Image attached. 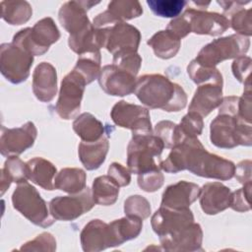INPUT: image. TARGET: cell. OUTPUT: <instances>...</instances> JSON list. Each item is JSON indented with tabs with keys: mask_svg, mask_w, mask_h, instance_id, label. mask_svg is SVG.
I'll use <instances>...</instances> for the list:
<instances>
[{
	"mask_svg": "<svg viewBox=\"0 0 252 252\" xmlns=\"http://www.w3.org/2000/svg\"><path fill=\"white\" fill-rule=\"evenodd\" d=\"M87 174L77 167L62 168L54 178V187L70 194H77L86 188Z\"/></svg>",
	"mask_w": 252,
	"mask_h": 252,
	"instance_id": "f546056e",
	"label": "cell"
},
{
	"mask_svg": "<svg viewBox=\"0 0 252 252\" xmlns=\"http://www.w3.org/2000/svg\"><path fill=\"white\" fill-rule=\"evenodd\" d=\"M155 133L167 149H172L184 140L178 129V125L168 120L159 121L155 127Z\"/></svg>",
	"mask_w": 252,
	"mask_h": 252,
	"instance_id": "f35d334b",
	"label": "cell"
},
{
	"mask_svg": "<svg viewBox=\"0 0 252 252\" xmlns=\"http://www.w3.org/2000/svg\"><path fill=\"white\" fill-rule=\"evenodd\" d=\"M141 33L137 28L126 23L106 27L104 47L114 56L135 53L138 50Z\"/></svg>",
	"mask_w": 252,
	"mask_h": 252,
	"instance_id": "5bb4252c",
	"label": "cell"
},
{
	"mask_svg": "<svg viewBox=\"0 0 252 252\" xmlns=\"http://www.w3.org/2000/svg\"><path fill=\"white\" fill-rule=\"evenodd\" d=\"M99 2L94 1H68L59 9L58 19L61 26L69 32L74 34L92 23L90 22L87 12Z\"/></svg>",
	"mask_w": 252,
	"mask_h": 252,
	"instance_id": "d6986e66",
	"label": "cell"
},
{
	"mask_svg": "<svg viewBox=\"0 0 252 252\" xmlns=\"http://www.w3.org/2000/svg\"><path fill=\"white\" fill-rule=\"evenodd\" d=\"M111 247L136 238L143 227V220L136 216H126L108 223Z\"/></svg>",
	"mask_w": 252,
	"mask_h": 252,
	"instance_id": "484cf974",
	"label": "cell"
},
{
	"mask_svg": "<svg viewBox=\"0 0 252 252\" xmlns=\"http://www.w3.org/2000/svg\"><path fill=\"white\" fill-rule=\"evenodd\" d=\"M163 149V142L153 133L133 135L127 147V165L130 172L141 174L160 169L155 158H158Z\"/></svg>",
	"mask_w": 252,
	"mask_h": 252,
	"instance_id": "3957f363",
	"label": "cell"
},
{
	"mask_svg": "<svg viewBox=\"0 0 252 252\" xmlns=\"http://www.w3.org/2000/svg\"><path fill=\"white\" fill-rule=\"evenodd\" d=\"M74 70L85 79L87 85L92 83L100 73V52L94 51L79 55Z\"/></svg>",
	"mask_w": 252,
	"mask_h": 252,
	"instance_id": "d590c367",
	"label": "cell"
},
{
	"mask_svg": "<svg viewBox=\"0 0 252 252\" xmlns=\"http://www.w3.org/2000/svg\"><path fill=\"white\" fill-rule=\"evenodd\" d=\"M222 100V86L215 84L200 85L191 100L189 111H194L202 117L207 116L219 107Z\"/></svg>",
	"mask_w": 252,
	"mask_h": 252,
	"instance_id": "cb8c5ba5",
	"label": "cell"
},
{
	"mask_svg": "<svg viewBox=\"0 0 252 252\" xmlns=\"http://www.w3.org/2000/svg\"><path fill=\"white\" fill-rule=\"evenodd\" d=\"M36 136V127L31 121L17 128H5L2 126L0 138L1 155L4 157L21 155L33 146Z\"/></svg>",
	"mask_w": 252,
	"mask_h": 252,
	"instance_id": "4fadbf2b",
	"label": "cell"
},
{
	"mask_svg": "<svg viewBox=\"0 0 252 252\" xmlns=\"http://www.w3.org/2000/svg\"><path fill=\"white\" fill-rule=\"evenodd\" d=\"M250 46L249 37L240 34L214 39L205 45L198 53L195 60L206 67L216 68L223 60L237 58L244 55Z\"/></svg>",
	"mask_w": 252,
	"mask_h": 252,
	"instance_id": "52a82bcc",
	"label": "cell"
},
{
	"mask_svg": "<svg viewBox=\"0 0 252 252\" xmlns=\"http://www.w3.org/2000/svg\"><path fill=\"white\" fill-rule=\"evenodd\" d=\"M119 188L120 186L108 174L96 177L92 187L94 203L102 206L113 205L118 198Z\"/></svg>",
	"mask_w": 252,
	"mask_h": 252,
	"instance_id": "836d02e7",
	"label": "cell"
},
{
	"mask_svg": "<svg viewBox=\"0 0 252 252\" xmlns=\"http://www.w3.org/2000/svg\"><path fill=\"white\" fill-rule=\"evenodd\" d=\"M203 126L204 123L202 116L197 112L189 111L181 119L178 124V129L185 140L186 138H197V136L201 135Z\"/></svg>",
	"mask_w": 252,
	"mask_h": 252,
	"instance_id": "ab89813d",
	"label": "cell"
},
{
	"mask_svg": "<svg viewBox=\"0 0 252 252\" xmlns=\"http://www.w3.org/2000/svg\"><path fill=\"white\" fill-rule=\"evenodd\" d=\"M73 130L83 142H95L104 136L103 124L93 114L84 112L73 122Z\"/></svg>",
	"mask_w": 252,
	"mask_h": 252,
	"instance_id": "1f68e13d",
	"label": "cell"
},
{
	"mask_svg": "<svg viewBox=\"0 0 252 252\" xmlns=\"http://www.w3.org/2000/svg\"><path fill=\"white\" fill-rule=\"evenodd\" d=\"M251 183H246L244 186L234 192H232L230 207L236 212H246L250 210V195H251Z\"/></svg>",
	"mask_w": 252,
	"mask_h": 252,
	"instance_id": "ee69618b",
	"label": "cell"
},
{
	"mask_svg": "<svg viewBox=\"0 0 252 252\" xmlns=\"http://www.w3.org/2000/svg\"><path fill=\"white\" fill-rule=\"evenodd\" d=\"M147 43L153 48L156 56L161 59L174 57L181 45L180 38L167 30L156 32Z\"/></svg>",
	"mask_w": 252,
	"mask_h": 252,
	"instance_id": "4dcf8cb0",
	"label": "cell"
},
{
	"mask_svg": "<svg viewBox=\"0 0 252 252\" xmlns=\"http://www.w3.org/2000/svg\"><path fill=\"white\" fill-rule=\"evenodd\" d=\"M97 79L104 93L114 96H124L134 93L137 82L136 76L114 64L102 67Z\"/></svg>",
	"mask_w": 252,
	"mask_h": 252,
	"instance_id": "9a60e30c",
	"label": "cell"
},
{
	"mask_svg": "<svg viewBox=\"0 0 252 252\" xmlns=\"http://www.w3.org/2000/svg\"><path fill=\"white\" fill-rule=\"evenodd\" d=\"M86 85L85 79L74 69L63 78L55 105L56 113L62 119L69 120L77 116Z\"/></svg>",
	"mask_w": 252,
	"mask_h": 252,
	"instance_id": "9c48e42d",
	"label": "cell"
},
{
	"mask_svg": "<svg viewBox=\"0 0 252 252\" xmlns=\"http://www.w3.org/2000/svg\"><path fill=\"white\" fill-rule=\"evenodd\" d=\"M221 6L224 15L228 16L229 27H231L237 34L249 37L252 34L251 9H244V5L250 1H217ZM225 16V17H226Z\"/></svg>",
	"mask_w": 252,
	"mask_h": 252,
	"instance_id": "d4e9b609",
	"label": "cell"
},
{
	"mask_svg": "<svg viewBox=\"0 0 252 252\" xmlns=\"http://www.w3.org/2000/svg\"><path fill=\"white\" fill-rule=\"evenodd\" d=\"M59 37L60 32L53 19L46 17L36 22L32 28H26L19 31L13 36L12 42L33 56H40Z\"/></svg>",
	"mask_w": 252,
	"mask_h": 252,
	"instance_id": "8992f818",
	"label": "cell"
},
{
	"mask_svg": "<svg viewBox=\"0 0 252 252\" xmlns=\"http://www.w3.org/2000/svg\"><path fill=\"white\" fill-rule=\"evenodd\" d=\"M33 55L17 46L13 42L2 43L0 46V71L12 84L25 82L31 72Z\"/></svg>",
	"mask_w": 252,
	"mask_h": 252,
	"instance_id": "ba28073f",
	"label": "cell"
},
{
	"mask_svg": "<svg viewBox=\"0 0 252 252\" xmlns=\"http://www.w3.org/2000/svg\"><path fill=\"white\" fill-rule=\"evenodd\" d=\"M141 63H142L141 56L137 52H135V53H128L120 56H114L112 64L118 66L123 70L130 72L134 76H137L141 67Z\"/></svg>",
	"mask_w": 252,
	"mask_h": 252,
	"instance_id": "f6af8a7d",
	"label": "cell"
},
{
	"mask_svg": "<svg viewBox=\"0 0 252 252\" xmlns=\"http://www.w3.org/2000/svg\"><path fill=\"white\" fill-rule=\"evenodd\" d=\"M28 178L45 190H53L56 167L43 158H33L27 161Z\"/></svg>",
	"mask_w": 252,
	"mask_h": 252,
	"instance_id": "83f0119b",
	"label": "cell"
},
{
	"mask_svg": "<svg viewBox=\"0 0 252 252\" xmlns=\"http://www.w3.org/2000/svg\"><path fill=\"white\" fill-rule=\"evenodd\" d=\"M251 160L246 159L240 161L235 166L234 176L243 185L246 183H251Z\"/></svg>",
	"mask_w": 252,
	"mask_h": 252,
	"instance_id": "c3c4849f",
	"label": "cell"
},
{
	"mask_svg": "<svg viewBox=\"0 0 252 252\" xmlns=\"http://www.w3.org/2000/svg\"><path fill=\"white\" fill-rule=\"evenodd\" d=\"M32 92L42 102L51 101L57 93L56 69L49 62L39 63L32 74Z\"/></svg>",
	"mask_w": 252,
	"mask_h": 252,
	"instance_id": "44dd1931",
	"label": "cell"
},
{
	"mask_svg": "<svg viewBox=\"0 0 252 252\" xmlns=\"http://www.w3.org/2000/svg\"><path fill=\"white\" fill-rule=\"evenodd\" d=\"M14 209L35 225L48 227L55 219L50 215L46 202L28 181L19 183L12 195Z\"/></svg>",
	"mask_w": 252,
	"mask_h": 252,
	"instance_id": "5b68a950",
	"label": "cell"
},
{
	"mask_svg": "<svg viewBox=\"0 0 252 252\" xmlns=\"http://www.w3.org/2000/svg\"><path fill=\"white\" fill-rule=\"evenodd\" d=\"M186 169L198 176L228 180L234 176L235 164L222 157L209 153L198 140L190 150Z\"/></svg>",
	"mask_w": 252,
	"mask_h": 252,
	"instance_id": "277c9868",
	"label": "cell"
},
{
	"mask_svg": "<svg viewBox=\"0 0 252 252\" xmlns=\"http://www.w3.org/2000/svg\"><path fill=\"white\" fill-rule=\"evenodd\" d=\"M27 179H29L27 162H24L17 156L8 157L1 169V196L4 195L12 182L19 184L27 181Z\"/></svg>",
	"mask_w": 252,
	"mask_h": 252,
	"instance_id": "d6a6232c",
	"label": "cell"
},
{
	"mask_svg": "<svg viewBox=\"0 0 252 252\" xmlns=\"http://www.w3.org/2000/svg\"><path fill=\"white\" fill-rule=\"evenodd\" d=\"M203 230L196 222L186 224L168 234L159 236L162 248L166 251H197L201 250Z\"/></svg>",
	"mask_w": 252,
	"mask_h": 252,
	"instance_id": "2e32d148",
	"label": "cell"
},
{
	"mask_svg": "<svg viewBox=\"0 0 252 252\" xmlns=\"http://www.w3.org/2000/svg\"><path fill=\"white\" fill-rule=\"evenodd\" d=\"M231 70L238 82L244 85L250 83L249 75L251 71V58L245 55L235 58L232 62Z\"/></svg>",
	"mask_w": 252,
	"mask_h": 252,
	"instance_id": "bcb514c9",
	"label": "cell"
},
{
	"mask_svg": "<svg viewBox=\"0 0 252 252\" xmlns=\"http://www.w3.org/2000/svg\"><path fill=\"white\" fill-rule=\"evenodd\" d=\"M210 139L213 145L220 149H232L236 146H251V124L237 115L219 114L210 126Z\"/></svg>",
	"mask_w": 252,
	"mask_h": 252,
	"instance_id": "7a4b0ae2",
	"label": "cell"
},
{
	"mask_svg": "<svg viewBox=\"0 0 252 252\" xmlns=\"http://www.w3.org/2000/svg\"><path fill=\"white\" fill-rule=\"evenodd\" d=\"M124 212L126 216H136L142 220L147 219L151 214L149 201L141 195H132L124 202Z\"/></svg>",
	"mask_w": 252,
	"mask_h": 252,
	"instance_id": "60d3db41",
	"label": "cell"
},
{
	"mask_svg": "<svg viewBox=\"0 0 252 252\" xmlns=\"http://www.w3.org/2000/svg\"><path fill=\"white\" fill-rule=\"evenodd\" d=\"M81 244L86 252H97L111 247L108 223L100 220H92L81 231Z\"/></svg>",
	"mask_w": 252,
	"mask_h": 252,
	"instance_id": "603a6c76",
	"label": "cell"
},
{
	"mask_svg": "<svg viewBox=\"0 0 252 252\" xmlns=\"http://www.w3.org/2000/svg\"><path fill=\"white\" fill-rule=\"evenodd\" d=\"M181 17L185 21L189 32L217 36L229 28V21L224 15L206 10L188 8Z\"/></svg>",
	"mask_w": 252,
	"mask_h": 252,
	"instance_id": "7c38bea8",
	"label": "cell"
},
{
	"mask_svg": "<svg viewBox=\"0 0 252 252\" xmlns=\"http://www.w3.org/2000/svg\"><path fill=\"white\" fill-rule=\"evenodd\" d=\"M197 140V138H186L174 146L167 158L159 163V168L168 173H177L186 169L189 152Z\"/></svg>",
	"mask_w": 252,
	"mask_h": 252,
	"instance_id": "f1b7e54d",
	"label": "cell"
},
{
	"mask_svg": "<svg viewBox=\"0 0 252 252\" xmlns=\"http://www.w3.org/2000/svg\"><path fill=\"white\" fill-rule=\"evenodd\" d=\"M134 93L143 104L154 109L179 111L187 104V95L183 88L160 74L138 78Z\"/></svg>",
	"mask_w": 252,
	"mask_h": 252,
	"instance_id": "6da1fadb",
	"label": "cell"
},
{
	"mask_svg": "<svg viewBox=\"0 0 252 252\" xmlns=\"http://www.w3.org/2000/svg\"><path fill=\"white\" fill-rule=\"evenodd\" d=\"M56 249V240L49 232H43L34 239L25 243L20 250L22 251H54Z\"/></svg>",
	"mask_w": 252,
	"mask_h": 252,
	"instance_id": "7bdbcfd3",
	"label": "cell"
},
{
	"mask_svg": "<svg viewBox=\"0 0 252 252\" xmlns=\"http://www.w3.org/2000/svg\"><path fill=\"white\" fill-rule=\"evenodd\" d=\"M187 1L184 0H148L152 12L162 18H176L181 13Z\"/></svg>",
	"mask_w": 252,
	"mask_h": 252,
	"instance_id": "74e56055",
	"label": "cell"
},
{
	"mask_svg": "<svg viewBox=\"0 0 252 252\" xmlns=\"http://www.w3.org/2000/svg\"><path fill=\"white\" fill-rule=\"evenodd\" d=\"M163 181L164 177L163 174L160 172V169H155L138 174L139 187L149 193L158 190L162 186Z\"/></svg>",
	"mask_w": 252,
	"mask_h": 252,
	"instance_id": "b9f144b4",
	"label": "cell"
},
{
	"mask_svg": "<svg viewBox=\"0 0 252 252\" xmlns=\"http://www.w3.org/2000/svg\"><path fill=\"white\" fill-rule=\"evenodd\" d=\"M143 14V8L139 1L128 0H115L107 5V9L98 14L93 22L96 29L104 28L106 25L113 26L125 21L138 18Z\"/></svg>",
	"mask_w": 252,
	"mask_h": 252,
	"instance_id": "ac0fdd59",
	"label": "cell"
},
{
	"mask_svg": "<svg viewBox=\"0 0 252 252\" xmlns=\"http://www.w3.org/2000/svg\"><path fill=\"white\" fill-rule=\"evenodd\" d=\"M201 188L192 182L178 181L166 187L162 193L161 205L163 207L181 209L189 206L199 198Z\"/></svg>",
	"mask_w": 252,
	"mask_h": 252,
	"instance_id": "7402d4cb",
	"label": "cell"
},
{
	"mask_svg": "<svg viewBox=\"0 0 252 252\" xmlns=\"http://www.w3.org/2000/svg\"><path fill=\"white\" fill-rule=\"evenodd\" d=\"M187 73L191 80L197 85L215 84L222 86V76L217 68H210L199 64L195 59L187 66Z\"/></svg>",
	"mask_w": 252,
	"mask_h": 252,
	"instance_id": "8d00e7d4",
	"label": "cell"
},
{
	"mask_svg": "<svg viewBox=\"0 0 252 252\" xmlns=\"http://www.w3.org/2000/svg\"><path fill=\"white\" fill-rule=\"evenodd\" d=\"M1 10L2 19L13 26L27 23L32 15V8L27 1H2Z\"/></svg>",
	"mask_w": 252,
	"mask_h": 252,
	"instance_id": "e575fe53",
	"label": "cell"
},
{
	"mask_svg": "<svg viewBox=\"0 0 252 252\" xmlns=\"http://www.w3.org/2000/svg\"><path fill=\"white\" fill-rule=\"evenodd\" d=\"M94 204L92 190L86 187L77 194L53 198L49 202V212L57 220H73L89 212Z\"/></svg>",
	"mask_w": 252,
	"mask_h": 252,
	"instance_id": "8fae6325",
	"label": "cell"
},
{
	"mask_svg": "<svg viewBox=\"0 0 252 252\" xmlns=\"http://www.w3.org/2000/svg\"><path fill=\"white\" fill-rule=\"evenodd\" d=\"M194 221V216L189 208L173 209L160 206L153 215L151 224L154 231L162 236Z\"/></svg>",
	"mask_w": 252,
	"mask_h": 252,
	"instance_id": "e0dca14e",
	"label": "cell"
},
{
	"mask_svg": "<svg viewBox=\"0 0 252 252\" xmlns=\"http://www.w3.org/2000/svg\"><path fill=\"white\" fill-rule=\"evenodd\" d=\"M109 148L106 136L95 142H81L78 148L79 158L88 170L97 169L105 160Z\"/></svg>",
	"mask_w": 252,
	"mask_h": 252,
	"instance_id": "4316f807",
	"label": "cell"
},
{
	"mask_svg": "<svg viewBox=\"0 0 252 252\" xmlns=\"http://www.w3.org/2000/svg\"><path fill=\"white\" fill-rule=\"evenodd\" d=\"M129 168L125 167L121 163L112 162L107 170V174L120 186L124 187L129 185L131 181V174Z\"/></svg>",
	"mask_w": 252,
	"mask_h": 252,
	"instance_id": "7dc6e473",
	"label": "cell"
},
{
	"mask_svg": "<svg viewBox=\"0 0 252 252\" xmlns=\"http://www.w3.org/2000/svg\"><path fill=\"white\" fill-rule=\"evenodd\" d=\"M232 192L220 182L206 183L200 190L199 200L203 212L217 215L230 207Z\"/></svg>",
	"mask_w": 252,
	"mask_h": 252,
	"instance_id": "ffe728a7",
	"label": "cell"
},
{
	"mask_svg": "<svg viewBox=\"0 0 252 252\" xmlns=\"http://www.w3.org/2000/svg\"><path fill=\"white\" fill-rule=\"evenodd\" d=\"M110 116L117 126L132 130L133 135L153 133L150 112L141 105L120 100L113 105Z\"/></svg>",
	"mask_w": 252,
	"mask_h": 252,
	"instance_id": "30bf717a",
	"label": "cell"
}]
</instances>
